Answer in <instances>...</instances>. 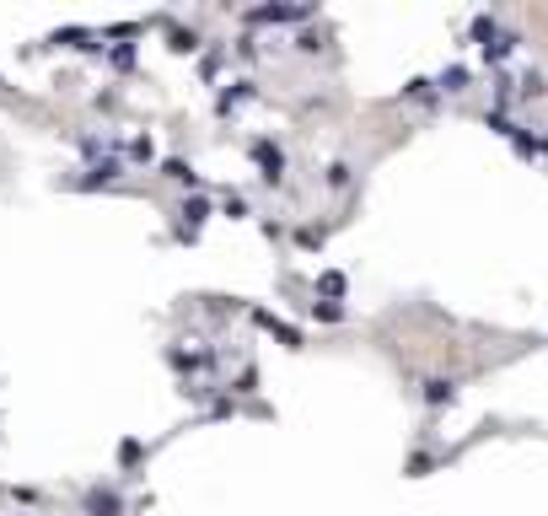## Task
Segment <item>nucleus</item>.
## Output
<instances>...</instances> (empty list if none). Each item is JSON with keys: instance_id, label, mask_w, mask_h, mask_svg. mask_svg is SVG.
<instances>
[{"instance_id": "nucleus-7", "label": "nucleus", "mask_w": 548, "mask_h": 516, "mask_svg": "<svg viewBox=\"0 0 548 516\" xmlns=\"http://www.w3.org/2000/svg\"><path fill=\"white\" fill-rule=\"evenodd\" d=\"M317 285H323V291H328V296H344V275H323V280H317Z\"/></svg>"}, {"instance_id": "nucleus-2", "label": "nucleus", "mask_w": 548, "mask_h": 516, "mask_svg": "<svg viewBox=\"0 0 548 516\" xmlns=\"http://www.w3.org/2000/svg\"><path fill=\"white\" fill-rule=\"evenodd\" d=\"M307 11H296V5H264V11H253V22H301Z\"/></svg>"}, {"instance_id": "nucleus-1", "label": "nucleus", "mask_w": 548, "mask_h": 516, "mask_svg": "<svg viewBox=\"0 0 548 516\" xmlns=\"http://www.w3.org/2000/svg\"><path fill=\"white\" fill-rule=\"evenodd\" d=\"M86 512H91V516H118L124 506H118V495H113V490H91V495H86Z\"/></svg>"}, {"instance_id": "nucleus-5", "label": "nucleus", "mask_w": 548, "mask_h": 516, "mask_svg": "<svg viewBox=\"0 0 548 516\" xmlns=\"http://www.w3.org/2000/svg\"><path fill=\"white\" fill-rule=\"evenodd\" d=\"M463 81H468V70H457V65L441 75V86H447V92H463Z\"/></svg>"}, {"instance_id": "nucleus-4", "label": "nucleus", "mask_w": 548, "mask_h": 516, "mask_svg": "<svg viewBox=\"0 0 548 516\" xmlns=\"http://www.w3.org/2000/svg\"><path fill=\"white\" fill-rule=\"evenodd\" d=\"M425 398L431 404H452V382H425Z\"/></svg>"}, {"instance_id": "nucleus-6", "label": "nucleus", "mask_w": 548, "mask_h": 516, "mask_svg": "<svg viewBox=\"0 0 548 516\" xmlns=\"http://www.w3.org/2000/svg\"><path fill=\"white\" fill-rule=\"evenodd\" d=\"M167 178H178V183H194V167H188V162H167Z\"/></svg>"}, {"instance_id": "nucleus-3", "label": "nucleus", "mask_w": 548, "mask_h": 516, "mask_svg": "<svg viewBox=\"0 0 548 516\" xmlns=\"http://www.w3.org/2000/svg\"><path fill=\"white\" fill-rule=\"evenodd\" d=\"M253 156H258V162H264V178H269V183H274V178H280V167H285V156H280V151H274V145H258V151H253Z\"/></svg>"}]
</instances>
